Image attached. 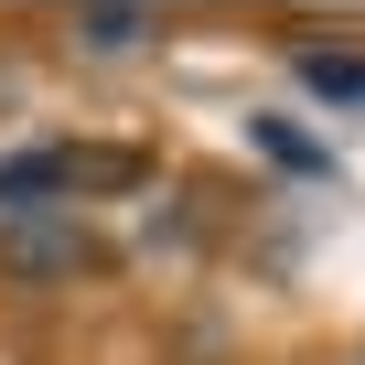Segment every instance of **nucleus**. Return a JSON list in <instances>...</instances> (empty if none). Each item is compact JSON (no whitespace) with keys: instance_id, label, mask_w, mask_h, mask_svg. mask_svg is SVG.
Returning <instances> with one entry per match:
<instances>
[{"instance_id":"nucleus-5","label":"nucleus","mask_w":365,"mask_h":365,"mask_svg":"<svg viewBox=\"0 0 365 365\" xmlns=\"http://www.w3.org/2000/svg\"><path fill=\"white\" fill-rule=\"evenodd\" d=\"M258 150H269V161H290V172H322V150H312L290 118H258Z\"/></svg>"},{"instance_id":"nucleus-3","label":"nucleus","mask_w":365,"mask_h":365,"mask_svg":"<svg viewBox=\"0 0 365 365\" xmlns=\"http://www.w3.org/2000/svg\"><path fill=\"white\" fill-rule=\"evenodd\" d=\"M161 33V11H140V0H97V11H76V43L86 54H140Z\"/></svg>"},{"instance_id":"nucleus-4","label":"nucleus","mask_w":365,"mask_h":365,"mask_svg":"<svg viewBox=\"0 0 365 365\" xmlns=\"http://www.w3.org/2000/svg\"><path fill=\"white\" fill-rule=\"evenodd\" d=\"M301 86L322 108H365V54H301Z\"/></svg>"},{"instance_id":"nucleus-2","label":"nucleus","mask_w":365,"mask_h":365,"mask_svg":"<svg viewBox=\"0 0 365 365\" xmlns=\"http://www.w3.org/2000/svg\"><path fill=\"white\" fill-rule=\"evenodd\" d=\"M65 205V150H22V161H0V215H43Z\"/></svg>"},{"instance_id":"nucleus-1","label":"nucleus","mask_w":365,"mask_h":365,"mask_svg":"<svg viewBox=\"0 0 365 365\" xmlns=\"http://www.w3.org/2000/svg\"><path fill=\"white\" fill-rule=\"evenodd\" d=\"M0 269H11L22 290H65L97 269V237L76 205H43V215H0Z\"/></svg>"}]
</instances>
